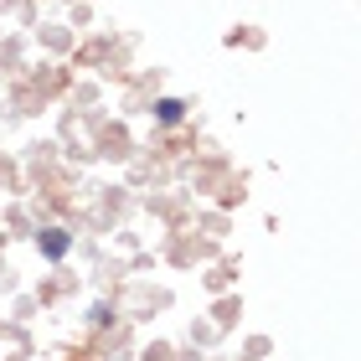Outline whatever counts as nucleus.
<instances>
[{
    "label": "nucleus",
    "mask_w": 361,
    "mask_h": 361,
    "mask_svg": "<svg viewBox=\"0 0 361 361\" xmlns=\"http://www.w3.org/2000/svg\"><path fill=\"white\" fill-rule=\"evenodd\" d=\"M37 248H42V258L62 264V258H68V248H73V233H68V227H47V233H37Z\"/></svg>",
    "instance_id": "f257e3e1"
},
{
    "label": "nucleus",
    "mask_w": 361,
    "mask_h": 361,
    "mask_svg": "<svg viewBox=\"0 0 361 361\" xmlns=\"http://www.w3.org/2000/svg\"><path fill=\"white\" fill-rule=\"evenodd\" d=\"M155 119H160V124H180V119H186V104H180V98H160V104H155Z\"/></svg>",
    "instance_id": "f03ea898"
}]
</instances>
